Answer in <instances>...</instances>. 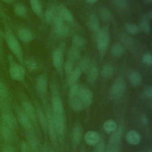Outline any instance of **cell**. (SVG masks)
<instances>
[{
    "instance_id": "obj_1",
    "label": "cell",
    "mask_w": 152,
    "mask_h": 152,
    "mask_svg": "<svg viewBox=\"0 0 152 152\" xmlns=\"http://www.w3.org/2000/svg\"><path fill=\"white\" fill-rule=\"evenodd\" d=\"M4 25V39L13 55L16 58L18 62L23 65L24 62V55L20 43L12 30L11 27L5 22Z\"/></svg>"
},
{
    "instance_id": "obj_2",
    "label": "cell",
    "mask_w": 152,
    "mask_h": 152,
    "mask_svg": "<svg viewBox=\"0 0 152 152\" xmlns=\"http://www.w3.org/2000/svg\"><path fill=\"white\" fill-rule=\"evenodd\" d=\"M0 122L15 131L17 129V119L12 112L10 103H0Z\"/></svg>"
},
{
    "instance_id": "obj_3",
    "label": "cell",
    "mask_w": 152,
    "mask_h": 152,
    "mask_svg": "<svg viewBox=\"0 0 152 152\" xmlns=\"http://www.w3.org/2000/svg\"><path fill=\"white\" fill-rule=\"evenodd\" d=\"M110 42V31L108 26L100 27L96 34V46L99 55L103 57L109 47Z\"/></svg>"
},
{
    "instance_id": "obj_4",
    "label": "cell",
    "mask_w": 152,
    "mask_h": 152,
    "mask_svg": "<svg viewBox=\"0 0 152 152\" xmlns=\"http://www.w3.org/2000/svg\"><path fill=\"white\" fill-rule=\"evenodd\" d=\"M7 59L9 64L8 71L11 78L14 81L24 82L26 72L23 66L17 62L12 55H8Z\"/></svg>"
},
{
    "instance_id": "obj_5",
    "label": "cell",
    "mask_w": 152,
    "mask_h": 152,
    "mask_svg": "<svg viewBox=\"0 0 152 152\" xmlns=\"http://www.w3.org/2000/svg\"><path fill=\"white\" fill-rule=\"evenodd\" d=\"M126 88V84L124 78L122 77H118L112 85L109 95L112 99H117L120 98L125 93Z\"/></svg>"
},
{
    "instance_id": "obj_6",
    "label": "cell",
    "mask_w": 152,
    "mask_h": 152,
    "mask_svg": "<svg viewBox=\"0 0 152 152\" xmlns=\"http://www.w3.org/2000/svg\"><path fill=\"white\" fill-rule=\"evenodd\" d=\"M64 49L65 44L62 43L53 51L52 54V62L53 65L59 73H61L63 69Z\"/></svg>"
},
{
    "instance_id": "obj_7",
    "label": "cell",
    "mask_w": 152,
    "mask_h": 152,
    "mask_svg": "<svg viewBox=\"0 0 152 152\" xmlns=\"http://www.w3.org/2000/svg\"><path fill=\"white\" fill-rule=\"evenodd\" d=\"M17 119L21 126L25 129L26 132L33 131V125L28 116L21 109V107H15Z\"/></svg>"
},
{
    "instance_id": "obj_8",
    "label": "cell",
    "mask_w": 152,
    "mask_h": 152,
    "mask_svg": "<svg viewBox=\"0 0 152 152\" xmlns=\"http://www.w3.org/2000/svg\"><path fill=\"white\" fill-rule=\"evenodd\" d=\"M16 139L15 131L0 122V140H2L4 143L12 144Z\"/></svg>"
},
{
    "instance_id": "obj_9",
    "label": "cell",
    "mask_w": 152,
    "mask_h": 152,
    "mask_svg": "<svg viewBox=\"0 0 152 152\" xmlns=\"http://www.w3.org/2000/svg\"><path fill=\"white\" fill-rule=\"evenodd\" d=\"M52 115L57 137H59L61 139L63 138L65 128L64 114H56L52 113Z\"/></svg>"
},
{
    "instance_id": "obj_10",
    "label": "cell",
    "mask_w": 152,
    "mask_h": 152,
    "mask_svg": "<svg viewBox=\"0 0 152 152\" xmlns=\"http://www.w3.org/2000/svg\"><path fill=\"white\" fill-rule=\"evenodd\" d=\"M77 96L82 102L85 108L89 107L92 103L93 94V92L88 88L80 86Z\"/></svg>"
},
{
    "instance_id": "obj_11",
    "label": "cell",
    "mask_w": 152,
    "mask_h": 152,
    "mask_svg": "<svg viewBox=\"0 0 152 152\" xmlns=\"http://www.w3.org/2000/svg\"><path fill=\"white\" fill-rule=\"evenodd\" d=\"M21 108L28 116L32 123L36 125L37 122L36 112L32 104L28 100L26 99H23L21 103Z\"/></svg>"
},
{
    "instance_id": "obj_12",
    "label": "cell",
    "mask_w": 152,
    "mask_h": 152,
    "mask_svg": "<svg viewBox=\"0 0 152 152\" xmlns=\"http://www.w3.org/2000/svg\"><path fill=\"white\" fill-rule=\"evenodd\" d=\"M18 39L24 43L31 42L34 39V34L28 28L26 27H18L16 29V35Z\"/></svg>"
},
{
    "instance_id": "obj_13",
    "label": "cell",
    "mask_w": 152,
    "mask_h": 152,
    "mask_svg": "<svg viewBox=\"0 0 152 152\" xmlns=\"http://www.w3.org/2000/svg\"><path fill=\"white\" fill-rule=\"evenodd\" d=\"M46 112V116L47 119V125H48V129L49 134V137L52 142L55 144L57 141V135L54 125L52 112L50 111L49 109H47Z\"/></svg>"
},
{
    "instance_id": "obj_14",
    "label": "cell",
    "mask_w": 152,
    "mask_h": 152,
    "mask_svg": "<svg viewBox=\"0 0 152 152\" xmlns=\"http://www.w3.org/2000/svg\"><path fill=\"white\" fill-rule=\"evenodd\" d=\"M51 100L52 113L56 114H64L63 103L58 93V91H53Z\"/></svg>"
},
{
    "instance_id": "obj_15",
    "label": "cell",
    "mask_w": 152,
    "mask_h": 152,
    "mask_svg": "<svg viewBox=\"0 0 152 152\" xmlns=\"http://www.w3.org/2000/svg\"><path fill=\"white\" fill-rule=\"evenodd\" d=\"M11 95L8 86L0 77V103H10Z\"/></svg>"
},
{
    "instance_id": "obj_16",
    "label": "cell",
    "mask_w": 152,
    "mask_h": 152,
    "mask_svg": "<svg viewBox=\"0 0 152 152\" xmlns=\"http://www.w3.org/2000/svg\"><path fill=\"white\" fill-rule=\"evenodd\" d=\"M151 18H152L151 11H150L146 14L142 16L138 26L140 30H141L145 33H150L151 30L150 21H151Z\"/></svg>"
},
{
    "instance_id": "obj_17",
    "label": "cell",
    "mask_w": 152,
    "mask_h": 152,
    "mask_svg": "<svg viewBox=\"0 0 152 152\" xmlns=\"http://www.w3.org/2000/svg\"><path fill=\"white\" fill-rule=\"evenodd\" d=\"M58 13L64 21L70 23L74 21V17L72 13L64 5L61 4L58 7Z\"/></svg>"
},
{
    "instance_id": "obj_18",
    "label": "cell",
    "mask_w": 152,
    "mask_h": 152,
    "mask_svg": "<svg viewBox=\"0 0 152 152\" xmlns=\"http://www.w3.org/2000/svg\"><path fill=\"white\" fill-rule=\"evenodd\" d=\"M26 140L32 152L39 151V143L34 131L26 132Z\"/></svg>"
},
{
    "instance_id": "obj_19",
    "label": "cell",
    "mask_w": 152,
    "mask_h": 152,
    "mask_svg": "<svg viewBox=\"0 0 152 152\" xmlns=\"http://www.w3.org/2000/svg\"><path fill=\"white\" fill-rule=\"evenodd\" d=\"M100 140L99 133L94 131H88L84 135V141L89 145H96Z\"/></svg>"
},
{
    "instance_id": "obj_20",
    "label": "cell",
    "mask_w": 152,
    "mask_h": 152,
    "mask_svg": "<svg viewBox=\"0 0 152 152\" xmlns=\"http://www.w3.org/2000/svg\"><path fill=\"white\" fill-rule=\"evenodd\" d=\"M125 140L128 144L136 145L139 144L141 142V136L137 131L130 130L126 133L125 135Z\"/></svg>"
},
{
    "instance_id": "obj_21",
    "label": "cell",
    "mask_w": 152,
    "mask_h": 152,
    "mask_svg": "<svg viewBox=\"0 0 152 152\" xmlns=\"http://www.w3.org/2000/svg\"><path fill=\"white\" fill-rule=\"evenodd\" d=\"M36 88L39 93L42 95H44L48 88V80L44 74L40 75L36 79Z\"/></svg>"
},
{
    "instance_id": "obj_22",
    "label": "cell",
    "mask_w": 152,
    "mask_h": 152,
    "mask_svg": "<svg viewBox=\"0 0 152 152\" xmlns=\"http://www.w3.org/2000/svg\"><path fill=\"white\" fill-rule=\"evenodd\" d=\"M12 5L14 12L17 16L24 18L27 17V10L23 4L15 1Z\"/></svg>"
},
{
    "instance_id": "obj_23",
    "label": "cell",
    "mask_w": 152,
    "mask_h": 152,
    "mask_svg": "<svg viewBox=\"0 0 152 152\" xmlns=\"http://www.w3.org/2000/svg\"><path fill=\"white\" fill-rule=\"evenodd\" d=\"M83 128L80 124H77L74 125L72 132V140L74 144H78L83 137Z\"/></svg>"
},
{
    "instance_id": "obj_24",
    "label": "cell",
    "mask_w": 152,
    "mask_h": 152,
    "mask_svg": "<svg viewBox=\"0 0 152 152\" xmlns=\"http://www.w3.org/2000/svg\"><path fill=\"white\" fill-rule=\"evenodd\" d=\"M88 26L89 28L92 32L97 34L100 27L99 18L96 14H90L88 19Z\"/></svg>"
},
{
    "instance_id": "obj_25",
    "label": "cell",
    "mask_w": 152,
    "mask_h": 152,
    "mask_svg": "<svg viewBox=\"0 0 152 152\" xmlns=\"http://www.w3.org/2000/svg\"><path fill=\"white\" fill-rule=\"evenodd\" d=\"M36 115H37V119H38L42 129L45 132H46L48 131L46 116L39 106H37L36 109Z\"/></svg>"
},
{
    "instance_id": "obj_26",
    "label": "cell",
    "mask_w": 152,
    "mask_h": 152,
    "mask_svg": "<svg viewBox=\"0 0 152 152\" xmlns=\"http://www.w3.org/2000/svg\"><path fill=\"white\" fill-rule=\"evenodd\" d=\"M129 80L132 86L137 87L141 84L142 78L138 71H132L129 74Z\"/></svg>"
},
{
    "instance_id": "obj_27",
    "label": "cell",
    "mask_w": 152,
    "mask_h": 152,
    "mask_svg": "<svg viewBox=\"0 0 152 152\" xmlns=\"http://www.w3.org/2000/svg\"><path fill=\"white\" fill-rule=\"evenodd\" d=\"M69 103L71 108L75 112H80L85 107L81 100L77 96L71 99H69Z\"/></svg>"
},
{
    "instance_id": "obj_28",
    "label": "cell",
    "mask_w": 152,
    "mask_h": 152,
    "mask_svg": "<svg viewBox=\"0 0 152 152\" xmlns=\"http://www.w3.org/2000/svg\"><path fill=\"white\" fill-rule=\"evenodd\" d=\"M31 9L38 17H41L43 15V10L40 0H28Z\"/></svg>"
},
{
    "instance_id": "obj_29",
    "label": "cell",
    "mask_w": 152,
    "mask_h": 152,
    "mask_svg": "<svg viewBox=\"0 0 152 152\" xmlns=\"http://www.w3.org/2000/svg\"><path fill=\"white\" fill-rule=\"evenodd\" d=\"M57 14L58 8H56L55 7H49L46 10L44 13V17L47 22L52 23Z\"/></svg>"
},
{
    "instance_id": "obj_30",
    "label": "cell",
    "mask_w": 152,
    "mask_h": 152,
    "mask_svg": "<svg viewBox=\"0 0 152 152\" xmlns=\"http://www.w3.org/2000/svg\"><path fill=\"white\" fill-rule=\"evenodd\" d=\"M91 59L88 57L85 56L80 59L77 67L80 69L81 72L87 73L91 66Z\"/></svg>"
},
{
    "instance_id": "obj_31",
    "label": "cell",
    "mask_w": 152,
    "mask_h": 152,
    "mask_svg": "<svg viewBox=\"0 0 152 152\" xmlns=\"http://www.w3.org/2000/svg\"><path fill=\"white\" fill-rule=\"evenodd\" d=\"M81 73H82L81 71L78 67H76L75 68H74L73 71L71 72V73L68 76H67L68 84L70 86L74 84L77 83V81L78 80V79L81 76Z\"/></svg>"
},
{
    "instance_id": "obj_32",
    "label": "cell",
    "mask_w": 152,
    "mask_h": 152,
    "mask_svg": "<svg viewBox=\"0 0 152 152\" xmlns=\"http://www.w3.org/2000/svg\"><path fill=\"white\" fill-rule=\"evenodd\" d=\"M123 127L119 126L118 128L112 132V134L109 138V143H118L120 142L121 137L123 134Z\"/></svg>"
},
{
    "instance_id": "obj_33",
    "label": "cell",
    "mask_w": 152,
    "mask_h": 152,
    "mask_svg": "<svg viewBox=\"0 0 152 152\" xmlns=\"http://www.w3.org/2000/svg\"><path fill=\"white\" fill-rule=\"evenodd\" d=\"M87 74L88 82L90 84H93L96 81L98 77L99 69L95 65L91 66Z\"/></svg>"
},
{
    "instance_id": "obj_34",
    "label": "cell",
    "mask_w": 152,
    "mask_h": 152,
    "mask_svg": "<svg viewBox=\"0 0 152 152\" xmlns=\"http://www.w3.org/2000/svg\"><path fill=\"white\" fill-rule=\"evenodd\" d=\"M67 56L68 59H69L74 62L80 58L81 54L80 52V49L72 46L68 50Z\"/></svg>"
},
{
    "instance_id": "obj_35",
    "label": "cell",
    "mask_w": 152,
    "mask_h": 152,
    "mask_svg": "<svg viewBox=\"0 0 152 152\" xmlns=\"http://www.w3.org/2000/svg\"><path fill=\"white\" fill-rule=\"evenodd\" d=\"M124 51V48L122 43L119 42L115 43L110 48V52L112 54L115 56H121Z\"/></svg>"
},
{
    "instance_id": "obj_36",
    "label": "cell",
    "mask_w": 152,
    "mask_h": 152,
    "mask_svg": "<svg viewBox=\"0 0 152 152\" xmlns=\"http://www.w3.org/2000/svg\"><path fill=\"white\" fill-rule=\"evenodd\" d=\"M116 122L113 119H107L106 120L103 125V128L104 131L109 134L113 132L117 128Z\"/></svg>"
},
{
    "instance_id": "obj_37",
    "label": "cell",
    "mask_w": 152,
    "mask_h": 152,
    "mask_svg": "<svg viewBox=\"0 0 152 152\" xmlns=\"http://www.w3.org/2000/svg\"><path fill=\"white\" fill-rule=\"evenodd\" d=\"M99 14L100 18L104 22L109 21L112 19V14L110 11L104 7L99 8Z\"/></svg>"
},
{
    "instance_id": "obj_38",
    "label": "cell",
    "mask_w": 152,
    "mask_h": 152,
    "mask_svg": "<svg viewBox=\"0 0 152 152\" xmlns=\"http://www.w3.org/2000/svg\"><path fill=\"white\" fill-rule=\"evenodd\" d=\"M72 46L78 49H80L86 45V41L85 39L81 36L75 35L72 37Z\"/></svg>"
},
{
    "instance_id": "obj_39",
    "label": "cell",
    "mask_w": 152,
    "mask_h": 152,
    "mask_svg": "<svg viewBox=\"0 0 152 152\" xmlns=\"http://www.w3.org/2000/svg\"><path fill=\"white\" fill-rule=\"evenodd\" d=\"M120 40L122 43V45H124L128 48L132 47L134 44L133 39L131 37V36H130L129 34L127 33H122L120 35Z\"/></svg>"
},
{
    "instance_id": "obj_40",
    "label": "cell",
    "mask_w": 152,
    "mask_h": 152,
    "mask_svg": "<svg viewBox=\"0 0 152 152\" xmlns=\"http://www.w3.org/2000/svg\"><path fill=\"white\" fill-rule=\"evenodd\" d=\"M23 64L30 72L34 71L38 68V64L37 62L32 58H27L26 59H24Z\"/></svg>"
},
{
    "instance_id": "obj_41",
    "label": "cell",
    "mask_w": 152,
    "mask_h": 152,
    "mask_svg": "<svg viewBox=\"0 0 152 152\" xmlns=\"http://www.w3.org/2000/svg\"><path fill=\"white\" fill-rule=\"evenodd\" d=\"M125 28L128 34L131 35H136L140 31L138 25L132 23H127L125 24Z\"/></svg>"
},
{
    "instance_id": "obj_42",
    "label": "cell",
    "mask_w": 152,
    "mask_h": 152,
    "mask_svg": "<svg viewBox=\"0 0 152 152\" xmlns=\"http://www.w3.org/2000/svg\"><path fill=\"white\" fill-rule=\"evenodd\" d=\"M114 73V69L112 66L109 64H105L103 66L101 69L102 75L104 78H110L111 77Z\"/></svg>"
},
{
    "instance_id": "obj_43",
    "label": "cell",
    "mask_w": 152,
    "mask_h": 152,
    "mask_svg": "<svg viewBox=\"0 0 152 152\" xmlns=\"http://www.w3.org/2000/svg\"><path fill=\"white\" fill-rule=\"evenodd\" d=\"M55 33L61 37H66L69 35L70 33L69 27L65 24L58 28L54 30Z\"/></svg>"
},
{
    "instance_id": "obj_44",
    "label": "cell",
    "mask_w": 152,
    "mask_h": 152,
    "mask_svg": "<svg viewBox=\"0 0 152 152\" xmlns=\"http://www.w3.org/2000/svg\"><path fill=\"white\" fill-rule=\"evenodd\" d=\"M4 33L0 28V63L5 65V56L4 50Z\"/></svg>"
},
{
    "instance_id": "obj_45",
    "label": "cell",
    "mask_w": 152,
    "mask_h": 152,
    "mask_svg": "<svg viewBox=\"0 0 152 152\" xmlns=\"http://www.w3.org/2000/svg\"><path fill=\"white\" fill-rule=\"evenodd\" d=\"M63 69L65 74L68 76L71 72L73 71L74 68V62L69 59H66L65 62H64Z\"/></svg>"
},
{
    "instance_id": "obj_46",
    "label": "cell",
    "mask_w": 152,
    "mask_h": 152,
    "mask_svg": "<svg viewBox=\"0 0 152 152\" xmlns=\"http://www.w3.org/2000/svg\"><path fill=\"white\" fill-rule=\"evenodd\" d=\"M80 86L78 84L75 83L69 86V91H68V96L69 99L73 98L74 97H76L78 94V90L80 88Z\"/></svg>"
},
{
    "instance_id": "obj_47",
    "label": "cell",
    "mask_w": 152,
    "mask_h": 152,
    "mask_svg": "<svg viewBox=\"0 0 152 152\" xmlns=\"http://www.w3.org/2000/svg\"><path fill=\"white\" fill-rule=\"evenodd\" d=\"M1 152H17V150L11 144L4 143L1 146Z\"/></svg>"
},
{
    "instance_id": "obj_48",
    "label": "cell",
    "mask_w": 152,
    "mask_h": 152,
    "mask_svg": "<svg viewBox=\"0 0 152 152\" xmlns=\"http://www.w3.org/2000/svg\"><path fill=\"white\" fill-rule=\"evenodd\" d=\"M105 152H121V147L119 142L118 143H109L106 151Z\"/></svg>"
},
{
    "instance_id": "obj_49",
    "label": "cell",
    "mask_w": 152,
    "mask_h": 152,
    "mask_svg": "<svg viewBox=\"0 0 152 152\" xmlns=\"http://www.w3.org/2000/svg\"><path fill=\"white\" fill-rule=\"evenodd\" d=\"M115 5L121 10H125L128 7L127 0H112Z\"/></svg>"
},
{
    "instance_id": "obj_50",
    "label": "cell",
    "mask_w": 152,
    "mask_h": 152,
    "mask_svg": "<svg viewBox=\"0 0 152 152\" xmlns=\"http://www.w3.org/2000/svg\"><path fill=\"white\" fill-rule=\"evenodd\" d=\"M52 23L53 24L54 30H55V29L59 28L62 25H64V21L63 20V19L60 17V15L58 13L57 15L54 18Z\"/></svg>"
},
{
    "instance_id": "obj_51",
    "label": "cell",
    "mask_w": 152,
    "mask_h": 152,
    "mask_svg": "<svg viewBox=\"0 0 152 152\" xmlns=\"http://www.w3.org/2000/svg\"><path fill=\"white\" fill-rule=\"evenodd\" d=\"M142 61L143 64L147 66H151L152 65V55L150 53L147 52L145 53L142 58Z\"/></svg>"
},
{
    "instance_id": "obj_52",
    "label": "cell",
    "mask_w": 152,
    "mask_h": 152,
    "mask_svg": "<svg viewBox=\"0 0 152 152\" xmlns=\"http://www.w3.org/2000/svg\"><path fill=\"white\" fill-rule=\"evenodd\" d=\"M95 146L94 152H105V144L103 140H100Z\"/></svg>"
},
{
    "instance_id": "obj_53",
    "label": "cell",
    "mask_w": 152,
    "mask_h": 152,
    "mask_svg": "<svg viewBox=\"0 0 152 152\" xmlns=\"http://www.w3.org/2000/svg\"><path fill=\"white\" fill-rule=\"evenodd\" d=\"M21 152H32L31 148L26 141H22L20 144Z\"/></svg>"
},
{
    "instance_id": "obj_54",
    "label": "cell",
    "mask_w": 152,
    "mask_h": 152,
    "mask_svg": "<svg viewBox=\"0 0 152 152\" xmlns=\"http://www.w3.org/2000/svg\"><path fill=\"white\" fill-rule=\"evenodd\" d=\"M144 93L145 96L148 98L151 99L152 98V87L149 86L147 85L144 88Z\"/></svg>"
},
{
    "instance_id": "obj_55",
    "label": "cell",
    "mask_w": 152,
    "mask_h": 152,
    "mask_svg": "<svg viewBox=\"0 0 152 152\" xmlns=\"http://www.w3.org/2000/svg\"><path fill=\"white\" fill-rule=\"evenodd\" d=\"M141 121L143 124H147L148 123V117L145 115H142L141 116Z\"/></svg>"
},
{
    "instance_id": "obj_56",
    "label": "cell",
    "mask_w": 152,
    "mask_h": 152,
    "mask_svg": "<svg viewBox=\"0 0 152 152\" xmlns=\"http://www.w3.org/2000/svg\"><path fill=\"white\" fill-rule=\"evenodd\" d=\"M0 1L7 4H13L15 2V0H0Z\"/></svg>"
},
{
    "instance_id": "obj_57",
    "label": "cell",
    "mask_w": 152,
    "mask_h": 152,
    "mask_svg": "<svg viewBox=\"0 0 152 152\" xmlns=\"http://www.w3.org/2000/svg\"><path fill=\"white\" fill-rule=\"evenodd\" d=\"M86 2L89 4H94L96 3L99 0H85Z\"/></svg>"
},
{
    "instance_id": "obj_58",
    "label": "cell",
    "mask_w": 152,
    "mask_h": 152,
    "mask_svg": "<svg viewBox=\"0 0 152 152\" xmlns=\"http://www.w3.org/2000/svg\"><path fill=\"white\" fill-rule=\"evenodd\" d=\"M0 15L2 17H4V18H8V16H7L5 14V12H4V11L2 10H1L0 8Z\"/></svg>"
},
{
    "instance_id": "obj_59",
    "label": "cell",
    "mask_w": 152,
    "mask_h": 152,
    "mask_svg": "<svg viewBox=\"0 0 152 152\" xmlns=\"http://www.w3.org/2000/svg\"><path fill=\"white\" fill-rule=\"evenodd\" d=\"M145 2L147 4H151L152 2V0H144Z\"/></svg>"
},
{
    "instance_id": "obj_60",
    "label": "cell",
    "mask_w": 152,
    "mask_h": 152,
    "mask_svg": "<svg viewBox=\"0 0 152 152\" xmlns=\"http://www.w3.org/2000/svg\"><path fill=\"white\" fill-rule=\"evenodd\" d=\"M145 152H152V150H151V149L150 148L147 149V150L145 151Z\"/></svg>"
},
{
    "instance_id": "obj_61",
    "label": "cell",
    "mask_w": 152,
    "mask_h": 152,
    "mask_svg": "<svg viewBox=\"0 0 152 152\" xmlns=\"http://www.w3.org/2000/svg\"><path fill=\"white\" fill-rule=\"evenodd\" d=\"M49 152H55L53 150H50L49 151Z\"/></svg>"
},
{
    "instance_id": "obj_62",
    "label": "cell",
    "mask_w": 152,
    "mask_h": 152,
    "mask_svg": "<svg viewBox=\"0 0 152 152\" xmlns=\"http://www.w3.org/2000/svg\"><path fill=\"white\" fill-rule=\"evenodd\" d=\"M43 152H47V151H46V150H43Z\"/></svg>"
},
{
    "instance_id": "obj_63",
    "label": "cell",
    "mask_w": 152,
    "mask_h": 152,
    "mask_svg": "<svg viewBox=\"0 0 152 152\" xmlns=\"http://www.w3.org/2000/svg\"></svg>"
}]
</instances>
